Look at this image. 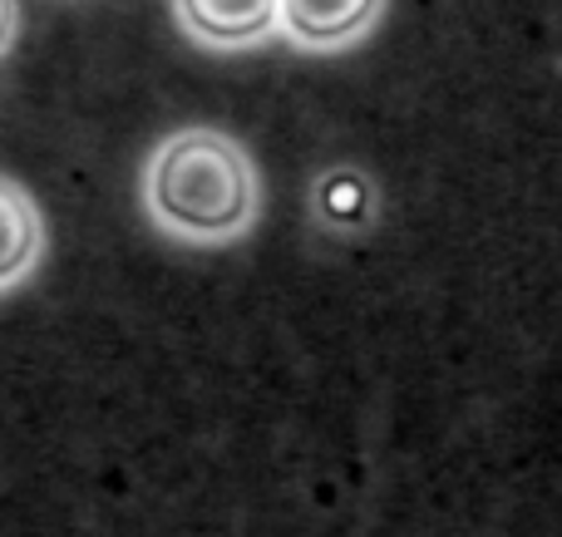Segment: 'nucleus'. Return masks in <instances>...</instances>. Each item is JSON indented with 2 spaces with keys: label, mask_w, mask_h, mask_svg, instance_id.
<instances>
[{
  "label": "nucleus",
  "mask_w": 562,
  "mask_h": 537,
  "mask_svg": "<svg viewBox=\"0 0 562 537\" xmlns=\"http://www.w3.org/2000/svg\"><path fill=\"white\" fill-rule=\"evenodd\" d=\"M380 0H277V20L296 45L330 49L356 39L375 20Z\"/></svg>",
  "instance_id": "4"
},
{
  "label": "nucleus",
  "mask_w": 562,
  "mask_h": 537,
  "mask_svg": "<svg viewBox=\"0 0 562 537\" xmlns=\"http://www.w3.org/2000/svg\"><path fill=\"white\" fill-rule=\"evenodd\" d=\"M15 25H20V0H0V55L15 39Z\"/></svg>",
  "instance_id": "5"
},
{
  "label": "nucleus",
  "mask_w": 562,
  "mask_h": 537,
  "mask_svg": "<svg viewBox=\"0 0 562 537\" xmlns=\"http://www.w3.org/2000/svg\"><path fill=\"white\" fill-rule=\"evenodd\" d=\"M173 10L188 35L217 49L252 45L277 25V0H173Z\"/></svg>",
  "instance_id": "2"
},
{
  "label": "nucleus",
  "mask_w": 562,
  "mask_h": 537,
  "mask_svg": "<svg viewBox=\"0 0 562 537\" xmlns=\"http://www.w3.org/2000/svg\"><path fill=\"white\" fill-rule=\"evenodd\" d=\"M148 207L164 227L198 242L233 237L252 222L257 173L247 153L217 128H183L164 138L144 178Z\"/></svg>",
  "instance_id": "1"
},
{
  "label": "nucleus",
  "mask_w": 562,
  "mask_h": 537,
  "mask_svg": "<svg viewBox=\"0 0 562 537\" xmlns=\"http://www.w3.org/2000/svg\"><path fill=\"white\" fill-rule=\"evenodd\" d=\"M45 252V222L40 207L15 178L0 173V292L25 282Z\"/></svg>",
  "instance_id": "3"
}]
</instances>
